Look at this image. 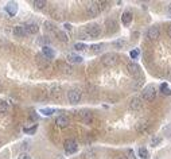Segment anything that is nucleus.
I'll list each match as a JSON object with an SVG mask.
<instances>
[{
  "label": "nucleus",
  "mask_w": 171,
  "mask_h": 159,
  "mask_svg": "<svg viewBox=\"0 0 171 159\" xmlns=\"http://www.w3.org/2000/svg\"><path fill=\"white\" fill-rule=\"evenodd\" d=\"M107 27H108V31L109 33H115L117 30V23L113 19H109V20H107Z\"/></svg>",
  "instance_id": "nucleus-19"
},
{
  "label": "nucleus",
  "mask_w": 171,
  "mask_h": 159,
  "mask_svg": "<svg viewBox=\"0 0 171 159\" xmlns=\"http://www.w3.org/2000/svg\"><path fill=\"white\" fill-rule=\"evenodd\" d=\"M160 141H162V138H154L152 140H151V146H152V147H155V146L159 144Z\"/></svg>",
  "instance_id": "nucleus-35"
},
{
  "label": "nucleus",
  "mask_w": 171,
  "mask_h": 159,
  "mask_svg": "<svg viewBox=\"0 0 171 159\" xmlns=\"http://www.w3.org/2000/svg\"><path fill=\"white\" fill-rule=\"evenodd\" d=\"M86 12L90 18H96L97 15L100 14V8H99L97 1H89L86 6Z\"/></svg>",
  "instance_id": "nucleus-7"
},
{
  "label": "nucleus",
  "mask_w": 171,
  "mask_h": 159,
  "mask_svg": "<svg viewBox=\"0 0 171 159\" xmlns=\"http://www.w3.org/2000/svg\"><path fill=\"white\" fill-rule=\"evenodd\" d=\"M81 97H82V93L80 89H70V90L67 92V100H69L70 104L80 103Z\"/></svg>",
  "instance_id": "nucleus-4"
},
{
  "label": "nucleus",
  "mask_w": 171,
  "mask_h": 159,
  "mask_svg": "<svg viewBox=\"0 0 171 159\" xmlns=\"http://www.w3.org/2000/svg\"><path fill=\"white\" fill-rule=\"evenodd\" d=\"M93 156H94V152H92V151L85 154V159H90V158H93Z\"/></svg>",
  "instance_id": "nucleus-38"
},
{
  "label": "nucleus",
  "mask_w": 171,
  "mask_h": 159,
  "mask_svg": "<svg viewBox=\"0 0 171 159\" xmlns=\"http://www.w3.org/2000/svg\"><path fill=\"white\" fill-rule=\"evenodd\" d=\"M142 106H143V100L140 97H134L129 101V108L132 111H139V109H142Z\"/></svg>",
  "instance_id": "nucleus-9"
},
{
  "label": "nucleus",
  "mask_w": 171,
  "mask_h": 159,
  "mask_svg": "<svg viewBox=\"0 0 171 159\" xmlns=\"http://www.w3.org/2000/svg\"><path fill=\"white\" fill-rule=\"evenodd\" d=\"M24 27H26V33H27V35L28 34H37L38 31H39V26H38L37 23H27V24H24Z\"/></svg>",
  "instance_id": "nucleus-14"
},
{
  "label": "nucleus",
  "mask_w": 171,
  "mask_h": 159,
  "mask_svg": "<svg viewBox=\"0 0 171 159\" xmlns=\"http://www.w3.org/2000/svg\"><path fill=\"white\" fill-rule=\"evenodd\" d=\"M97 4H99L100 12L104 11V9H108V8H109V1H97Z\"/></svg>",
  "instance_id": "nucleus-28"
},
{
  "label": "nucleus",
  "mask_w": 171,
  "mask_h": 159,
  "mask_svg": "<svg viewBox=\"0 0 171 159\" xmlns=\"http://www.w3.org/2000/svg\"><path fill=\"white\" fill-rule=\"evenodd\" d=\"M127 70L131 76L134 77V78H140L142 77V70H140V66L135 62H129L127 65Z\"/></svg>",
  "instance_id": "nucleus-5"
},
{
  "label": "nucleus",
  "mask_w": 171,
  "mask_h": 159,
  "mask_svg": "<svg viewBox=\"0 0 171 159\" xmlns=\"http://www.w3.org/2000/svg\"><path fill=\"white\" fill-rule=\"evenodd\" d=\"M42 54H43V57H46L47 59H53L55 57L54 50H53L50 46H43V47H42Z\"/></svg>",
  "instance_id": "nucleus-16"
},
{
  "label": "nucleus",
  "mask_w": 171,
  "mask_h": 159,
  "mask_svg": "<svg viewBox=\"0 0 171 159\" xmlns=\"http://www.w3.org/2000/svg\"><path fill=\"white\" fill-rule=\"evenodd\" d=\"M55 35L58 36V39H59L61 42H67V41H69L67 35L64 33V31H59V30H57V33H55Z\"/></svg>",
  "instance_id": "nucleus-21"
},
{
  "label": "nucleus",
  "mask_w": 171,
  "mask_h": 159,
  "mask_svg": "<svg viewBox=\"0 0 171 159\" xmlns=\"http://www.w3.org/2000/svg\"><path fill=\"white\" fill-rule=\"evenodd\" d=\"M113 46H116V47H119V49H121L123 46H125V41H123V39L115 41V42H113Z\"/></svg>",
  "instance_id": "nucleus-34"
},
{
  "label": "nucleus",
  "mask_w": 171,
  "mask_h": 159,
  "mask_svg": "<svg viewBox=\"0 0 171 159\" xmlns=\"http://www.w3.org/2000/svg\"><path fill=\"white\" fill-rule=\"evenodd\" d=\"M64 148H65V152L66 154H74L78 150V144H77V141H75L74 139H67V140L65 141Z\"/></svg>",
  "instance_id": "nucleus-6"
},
{
  "label": "nucleus",
  "mask_w": 171,
  "mask_h": 159,
  "mask_svg": "<svg viewBox=\"0 0 171 159\" xmlns=\"http://www.w3.org/2000/svg\"><path fill=\"white\" fill-rule=\"evenodd\" d=\"M14 34L16 36H19V38L26 36L27 33H26V27H24V24H18V26H15L14 27Z\"/></svg>",
  "instance_id": "nucleus-12"
},
{
  "label": "nucleus",
  "mask_w": 171,
  "mask_h": 159,
  "mask_svg": "<svg viewBox=\"0 0 171 159\" xmlns=\"http://www.w3.org/2000/svg\"><path fill=\"white\" fill-rule=\"evenodd\" d=\"M163 132L166 133V136H168V138H171V124H167V125L163 128Z\"/></svg>",
  "instance_id": "nucleus-33"
},
{
  "label": "nucleus",
  "mask_w": 171,
  "mask_h": 159,
  "mask_svg": "<svg viewBox=\"0 0 171 159\" xmlns=\"http://www.w3.org/2000/svg\"><path fill=\"white\" fill-rule=\"evenodd\" d=\"M121 22H123V24H124V26H128V24L132 22V12H131V11L123 12V15H121Z\"/></svg>",
  "instance_id": "nucleus-18"
},
{
  "label": "nucleus",
  "mask_w": 171,
  "mask_h": 159,
  "mask_svg": "<svg viewBox=\"0 0 171 159\" xmlns=\"http://www.w3.org/2000/svg\"><path fill=\"white\" fill-rule=\"evenodd\" d=\"M117 159H128V158H127V156H124V155H119V156H117Z\"/></svg>",
  "instance_id": "nucleus-42"
},
{
  "label": "nucleus",
  "mask_w": 171,
  "mask_h": 159,
  "mask_svg": "<svg viewBox=\"0 0 171 159\" xmlns=\"http://www.w3.org/2000/svg\"><path fill=\"white\" fill-rule=\"evenodd\" d=\"M139 156H140L142 159H148V158H150V154H148L147 148L140 147V148H139Z\"/></svg>",
  "instance_id": "nucleus-23"
},
{
  "label": "nucleus",
  "mask_w": 171,
  "mask_h": 159,
  "mask_svg": "<svg viewBox=\"0 0 171 159\" xmlns=\"http://www.w3.org/2000/svg\"><path fill=\"white\" fill-rule=\"evenodd\" d=\"M80 117H81V120L86 124L92 123V120H93V115L90 111H81V112H80Z\"/></svg>",
  "instance_id": "nucleus-13"
},
{
  "label": "nucleus",
  "mask_w": 171,
  "mask_h": 159,
  "mask_svg": "<svg viewBox=\"0 0 171 159\" xmlns=\"http://www.w3.org/2000/svg\"><path fill=\"white\" fill-rule=\"evenodd\" d=\"M45 28H46L47 31H50V33H53V34L57 33V28H55V26L53 23H50V22H45Z\"/></svg>",
  "instance_id": "nucleus-24"
},
{
  "label": "nucleus",
  "mask_w": 171,
  "mask_h": 159,
  "mask_svg": "<svg viewBox=\"0 0 171 159\" xmlns=\"http://www.w3.org/2000/svg\"><path fill=\"white\" fill-rule=\"evenodd\" d=\"M117 62H119V55L116 53H107L101 57V63L107 68H112V66H116Z\"/></svg>",
  "instance_id": "nucleus-1"
},
{
  "label": "nucleus",
  "mask_w": 171,
  "mask_h": 159,
  "mask_svg": "<svg viewBox=\"0 0 171 159\" xmlns=\"http://www.w3.org/2000/svg\"><path fill=\"white\" fill-rule=\"evenodd\" d=\"M39 112H41L42 115H45V116H50V115H53V113L55 112V109L54 108H41Z\"/></svg>",
  "instance_id": "nucleus-26"
},
{
  "label": "nucleus",
  "mask_w": 171,
  "mask_h": 159,
  "mask_svg": "<svg viewBox=\"0 0 171 159\" xmlns=\"http://www.w3.org/2000/svg\"><path fill=\"white\" fill-rule=\"evenodd\" d=\"M74 49H75V50H78V51H82V50H85V49H86V44L78 42V43L74 44Z\"/></svg>",
  "instance_id": "nucleus-31"
},
{
  "label": "nucleus",
  "mask_w": 171,
  "mask_h": 159,
  "mask_svg": "<svg viewBox=\"0 0 171 159\" xmlns=\"http://www.w3.org/2000/svg\"><path fill=\"white\" fill-rule=\"evenodd\" d=\"M167 76H168V78L171 80V69H170V70H168V74H167Z\"/></svg>",
  "instance_id": "nucleus-43"
},
{
  "label": "nucleus",
  "mask_w": 171,
  "mask_h": 159,
  "mask_svg": "<svg viewBox=\"0 0 171 159\" xmlns=\"http://www.w3.org/2000/svg\"><path fill=\"white\" fill-rule=\"evenodd\" d=\"M160 35V31L158 27H150V28L147 30V38L150 39V41H156L158 38H159Z\"/></svg>",
  "instance_id": "nucleus-8"
},
{
  "label": "nucleus",
  "mask_w": 171,
  "mask_h": 159,
  "mask_svg": "<svg viewBox=\"0 0 171 159\" xmlns=\"http://www.w3.org/2000/svg\"><path fill=\"white\" fill-rule=\"evenodd\" d=\"M66 59H67V62H69V63H81V62H82V57L77 55V54H74V53H69V54H67Z\"/></svg>",
  "instance_id": "nucleus-15"
},
{
  "label": "nucleus",
  "mask_w": 171,
  "mask_h": 159,
  "mask_svg": "<svg viewBox=\"0 0 171 159\" xmlns=\"http://www.w3.org/2000/svg\"><path fill=\"white\" fill-rule=\"evenodd\" d=\"M94 53H100V51L104 49V44L102 43H97V44H92V47H90Z\"/></svg>",
  "instance_id": "nucleus-29"
},
{
  "label": "nucleus",
  "mask_w": 171,
  "mask_h": 159,
  "mask_svg": "<svg viewBox=\"0 0 171 159\" xmlns=\"http://www.w3.org/2000/svg\"><path fill=\"white\" fill-rule=\"evenodd\" d=\"M32 4H34L38 9H42V8H45V7H46L47 3L45 1V0H35V1H32Z\"/></svg>",
  "instance_id": "nucleus-25"
},
{
  "label": "nucleus",
  "mask_w": 171,
  "mask_h": 159,
  "mask_svg": "<svg viewBox=\"0 0 171 159\" xmlns=\"http://www.w3.org/2000/svg\"><path fill=\"white\" fill-rule=\"evenodd\" d=\"M59 68H61V71H62V73H65V74H73V69L70 68L69 65H66V63H62Z\"/></svg>",
  "instance_id": "nucleus-22"
},
{
  "label": "nucleus",
  "mask_w": 171,
  "mask_h": 159,
  "mask_svg": "<svg viewBox=\"0 0 171 159\" xmlns=\"http://www.w3.org/2000/svg\"><path fill=\"white\" fill-rule=\"evenodd\" d=\"M160 92H162L163 94H166V96H170L171 94V90L168 89L167 84H162V85H160Z\"/></svg>",
  "instance_id": "nucleus-27"
},
{
  "label": "nucleus",
  "mask_w": 171,
  "mask_h": 159,
  "mask_svg": "<svg viewBox=\"0 0 171 159\" xmlns=\"http://www.w3.org/2000/svg\"><path fill=\"white\" fill-rule=\"evenodd\" d=\"M4 9H6V12L10 15V16H15L18 12V4L14 3V1H10V3L6 4Z\"/></svg>",
  "instance_id": "nucleus-10"
},
{
  "label": "nucleus",
  "mask_w": 171,
  "mask_h": 159,
  "mask_svg": "<svg viewBox=\"0 0 171 159\" xmlns=\"http://www.w3.org/2000/svg\"><path fill=\"white\" fill-rule=\"evenodd\" d=\"M100 34H101V27H100L99 24L90 23L85 27V35H86L88 38H99Z\"/></svg>",
  "instance_id": "nucleus-2"
},
{
  "label": "nucleus",
  "mask_w": 171,
  "mask_h": 159,
  "mask_svg": "<svg viewBox=\"0 0 171 159\" xmlns=\"http://www.w3.org/2000/svg\"><path fill=\"white\" fill-rule=\"evenodd\" d=\"M23 131H24L26 133H30V135H32V133H35V131H37V124H34L31 128H24Z\"/></svg>",
  "instance_id": "nucleus-32"
},
{
  "label": "nucleus",
  "mask_w": 171,
  "mask_h": 159,
  "mask_svg": "<svg viewBox=\"0 0 171 159\" xmlns=\"http://www.w3.org/2000/svg\"><path fill=\"white\" fill-rule=\"evenodd\" d=\"M167 12H168V15H170V18H171V4L168 6V8H167Z\"/></svg>",
  "instance_id": "nucleus-41"
},
{
  "label": "nucleus",
  "mask_w": 171,
  "mask_h": 159,
  "mask_svg": "<svg viewBox=\"0 0 171 159\" xmlns=\"http://www.w3.org/2000/svg\"><path fill=\"white\" fill-rule=\"evenodd\" d=\"M129 55H131V58H132V59L137 58V55H139V50H136V49H135V50H132L129 53Z\"/></svg>",
  "instance_id": "nucleus-37"
},
{
  "label": "nucleus",
  "mask_w": 171,
  "mask_h": 159,
  "mask_svg": "<svg viewBox=\"0 0 171 159\" xmlns=\"http://www.w3.org/2000/svg\"><path fill=\"white\" fill-rule=\"evenodd\" d=\"M8 111V104L6 101H0V113H6Z\"/></svg>",
  "instance_id": "nucleus-30"
},
{
  "label": "nucleus",
  "mask_w": 171,
  "mask_h": 159,
  "mask_svg": "<svg viewBox=\"0 0 171 159\" xmlns=\"http://www.w3.org/2000/svg\"><path fill=\"white\" fill-rule=\"evenodd\" d=\"M156 97V89H155L154 85H147L142 92V100L145 101H152L154 98Z\"/></svg>",
  "instance_id": "nucleus-3"
},
{
  "label": "nucleus",
  "mask_w": 171,
  "mask_h": 159,
  "mask_svg": "<svg viewBox=\"0 0 171 159\" xmlns=\"http://www.w3.org/2000/svg\"><path fill=\"white\" fill-rule=\"evenodd\" d=\"M167 34H168V36L171 38V24L168 26V28H167Z\"/></svg>",
  "instance_id": "nucleus-40"
},
{
  "label": "nucleus",
  "mask_w": 171,
  "mask_h": 159,
  "mask_svg": "<svg viewBox=\"0 0 171 159\" xmlns=\"http://www.w3.org/2000/svg\"><path fill=\"white\" fill-rule=\"evenodd\" d=\"M18 159H31V156H30L28 152H20L19 156H18Z\"/></svg>",
  "instance_id": "nucleus-36"
},
{
  "label": "nucleus",
  "mask_w": 171,
  "mask_h": 159,
  "mask_svg": "<svg viewBox=\"0 0 171 159\" xmlns=\"http://www.w3.org/2000/svg\"><path fill=\"white\" fill-rule=\"evenodd\" d=\"M64 27H65L66 30H69V31L72 30V24H69V23H65V24H64Z\"/></svg>",
  "instance_id": "nucleus-39"
},
{
  "label": "nucleus",
  "mask_w": 171,
  "mask_h": 159,
  "mask_svg": "<svg viewBox=\"0 0 171 159\" xmlns=\"http://www.w3.org/2000/svg\"><path fill=\"white\" fill-rule=\"evenodd\" d=\"M61 94H62L61 86H58V85H53L51 86V89H50V97L58 100V98H61Z\"/></svg>",
  "instance_id": "nucleus-11"
},
{
  "label": "nucleus",
  "mask_w": 171,
  "mask_h": 159,
  "mask_svg": "<svg viewBox=\"0 0 171 159\" xmlns=\"http://www.w3.org/2000/svg\"><path fill=\"white\" fill-rule=\"evenodd\" d=\"M148 127H150V123H148V121H140L139 124H137V132H144V131H147V128Z\"/></svg>",
  "instance_id": "nucleus-20"
},
{
  "label": "nucleus",
  "mask_w": 171,
  "mask_h": 159,
  "mask_svg": "<svg viewBox=\"0 0 171 159\" xmlns=\"http://www.w3.org/2000/svg\"><path fill=\"white\" fill-rule=\"evenodd\" d=\"M55 124H57L58 127H62V128H65V127L69 125V119H67L66 116L61 115V116H58V117L55 119Z\"/></svg>",
  "instance_id": "nucleus-17"
}]
</instances>
